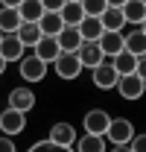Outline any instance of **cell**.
I'll return each instance as SVG.
<instances>
[{"label":"cell","mask_w":146,"mask_h":152,"mask_svg":"<svg viewBox=\"0 0 146 152\" xmlns=\"http://www.w3.org/2000/svg\"><path fill=\"white\" fill-rule=\"evenodd\" d=\"M23 53H26V47L18 38V32H3V38H0V56L6 61H20Z\"/></svg>","instance_id":"9c48e42d"},{"label":"cell","mask_w":146,"mask_h":152,"mask_svg":"<svg viewBox=\"0 0 146 152\" xmlns=\"http://www.w3.org/2000/svg\"><path fill=\"white\" fill-rule=\"evenodd\" d=\"M131 134H134V123H131L128 117H111L108 129H105V140H108L111 146L126 149L128 140H131Z\"/></svg>","instance_id":"6da1fadb"},{"label":"cell","mask_w":146,"mask_h":152,"mask_svg":"<svg viewBox=\"0 0 146 152\" xmlns=\"http://www.w3.org/2000/svg\"><path fill=\"white\" fill-rule=\"evenodd\" d=\"M143 3H146V0H143Z\"/></svg>","instance_id":"8d00e7d4"},{"label":"cell","mask_w":146,"mask_h":152,"mask_svg":"<svg viewBox=\"0 0 146 152\" xmlns=\"http://www.w3.org/2000/svg\"><path fill=\"white\" fill-rule=\"evenodd\" d=\"M76 56H79V61H82V67H96L102 58H105V53H102V47H99V41H82L79 44V50H76Z\"/></svg>","instance_id":"8fae6325"},{"label":"cell","mask_w":146,"mask_h":152,"mask_svg":"<svg viewBox=\"0 0 146 152\" xmlns=\"http://www.w3.org/2000/svg\"><path fill=\"white\" fill-rule=\"evenodd\" d=\"M79 152H105V134H93V132H85L82 137H76L73 143Z\"/></svg>","instance_id":"ffe728a7"},{"label":"cell","mask_w":146,"mask_h":152,"mask_svg":"<svg viewBox=\"0 0 146 152\" xmlns=\"http://www.w3.org/2000/svg\"><path fill=\"white\" fill-rule=\"evenodd\" d=\"M0 38H3V32H0Z\"/></svg>","instance_id":"d590c367"},{"label":"cell","mask_w":146,"mask_h":152,"mask_svg":"<svg viewBox=\"0 0 146 152\" xmlns=\"http://www.w3.org/2000/svg\"><path fill=\"white\" fill-rule=\"evenodd\" d=\"M53 70L58 79H64V82H73V79H79V73L85 70L82 67V61L76 53H58V58L53 61Z\"/></svg>","instance_id":"277c9868"},{"label":"cell","mask_w":146,"mask_h":152,"mask_svg":"<svg viewBox=\"0 0 146 152\" xmlns=\"http://www.w3.org/2000/svg\"><path fill=\"white\" fill-rule=\"evenodd\" d=\"M38 29H41V35H58L64 29V20H61L58 12H47L44 9V15L38 18Z\"/></svg>","instance_id":"d6986e66"},{"label":"cell","mask_w":146,"mask_h":152,"mask_svg":"<svg viewBox=\"0 0 146 152\" xmlns=\"http://www.w3.org/2000/svg\"><path fill=\"white\" fill-rule=\"evenodd\" d=\"M79 35L85 38V41H96V38L102 35L105 29H102V20H99V15H85V18L79 20Z\"/></svg>","instance_id":"9a60e30c"},{"label":"cell","mask_w":146,"mask_h":152,"mask_svg":"<svg viewBox=\"0 0 146 152\" xmlns=\"http://www.w3.org/2000/svg\"><path fill=\"white\" fill-rule=\"evenodd\" d=\"M41 149H58V146H55L50 137H44V140H35V143L29 146V152H41Z\"/></svg>","instance_id":"f1b7e54d"},{"label":"cell","mask_w":146,"mask_h":152,"mask_svg":"<svg viewBox=\"0 0 146 152\" xmlns=\"http://www.w3.org/2000/svg\"><path fill=\"white\" fill-rule=\"evenodd\" d=\"M18 12H20L23 20H38L41 15H44V6H41V0H20Z\"/></svg>","instance_id":"d4e9b609"},{"label":"cell","mask_w":146,"mask_h":152,"mask_svg":"<svg viewBox=\"0 0 146 152\" xmlns=\"http://www.w3.org/2000/svg\"><path fill=\"white\" fill-rule=\"evenodd\" d=\"M55 41H58L61 53H76V50H79V44H82L85 38L79 35V29H76V26H64V29L55 35Z\"/></svg>","instance_id":"2e32d148"},{"label":"cell","mask_w":146,"mask_h":152,"mask_svg":"<svg viewBox=\"0 0 146 152\" xmlns=\"http://www.w3.org/2000/svg\"><path fill=\"white\" fill-rule=\"evenodd\" d=\"M111 64H114V70H117L120 76L134 73V67H137V56L128 53V50H120L117 56H111Z\"/></svg>","instance_id":"7402d4cb"},{"label":"cell","mask_w":146,"mask_h":152,"mask_svg":"<svg viewBox=\"0 0 146 152\" xmlns=\"http://www.w3.org/2000/svg\"><path fill=\"white\" fill-rule=\"evenodd\" d=\"M105 3H108V6H123L126 0H105Z\"/></svg>","instance_id":"836d02e7"},{"label":"cell","mask_w":146,"mask_h":152,"mask_svg":"<svg viewBox=\"0 0 146 152\" xmlns=\"http://www.w3.org/2000/svg\"><path fill=\"white\" fill-rule=\"evenodd\" d=\"M23 129H26V111H18V108L6 105V108L0 111V132H3V134H12V137H18Z\"/></svg>","instance_id":"5b68a950"},{"label":"cell","mask_w":146,"mask_h":152,"mask_svg":"<svg viewBox=\"0 0 146 152\" xmlns=\"http://www.w3.org/2000/svg\"><path fill=\"white\" fill-rule=\"evenodd\" d=\"M20 12L12 9V6H0V32H15L20 26Z\"/></svg>","instance_id":"cb8c5ba5"},{"label":"cell","mask_w":146,"mask_h":152,"mask_svg":"<svg viewBox=\"0 0 146 152\" xmlns=\"http://www.w3.org/2000/svg\"><path fill=\"white\" fill-rule=\"evenodd\" d=\"M108 123H111V114L105 108H91V111L82 117V129L85 132H93V134H105Z\"/></svg>","instance_id":"30bf717a"},{"label":"cell","mask_w":146,"mask_h":152,"mask_svg":"<svg viewBox=\"0 0 146 152\" xmlns=\"http://www.w3.org/2000/svg\"><path fill=\"white\" fill-rule=\"evenodd\" d=\"M41 6H44L47 12H58V9L64 6V0H41Z\"/></svg>","instance_id":"f546056e"},{"label":"cell","mask_w":146,"mask_h":152,"mask_svg":"<svg viewBox=\"0 0 146 152\" xmlns=\"http://www.w3.org/2000/svg\"><path fill=\"white\" fill-rule=\"evenodd\" d=\"M134 73L146 82V53H143V56H137V67H134Z\"/></svg>","instance_id":"4dcf8cb0"},{"label":"cell","mask_w":146,"mask_h":152,"mask_svg":"<svg viewBox=\"0 0 146 152\" xmlns=\"http://www.w3.org/2000/svg\"><path fill=\"white\" fill-rule=\"evenodd\" d=\"M99 41V47H102V53H105V58L117 56L120 50H123V32H114V29H105L102 35L96 38Z\"/></svg>","instance_id":"e0dca14e"},{"label":"cell","mask_w":146,"mask_h":152,"mask_svg":"<svg viewBox=\"0 0 146 152\" xmlns=\"http://www.w3.org/2000/svg\"><path fill=\"white\" fill-rule=\"evenodd\" d=\"M50 140H53L58 149H70L73 143H76V126L67 123V120H58L50 126V134H47Z\"/></svg>","instance_id":"52a82bcc"},{"label":"cell","mask_w":146,"mask_h":152,"mask_svg":"<svg viewBox=\"0 0 146 152\" xmlns=\"http://www.w3.org/2000/svg\"><path fill=\"white\" fill-rule=\"evenodd\" d=\"M9 105L12 108H18V111H32L35 108V91L29 88V85H18V88H12L9 91Z\"/></svg>","instance_id":"ba28073f"},{"label":"cell","mask_w":146,"mask_h":152,"mask_svg":"<svg viewBox=\"0 0 146 152\" xmlns=\"http://www.w3.org/2000/svg\"><path fill=\"white\" fill-rule=\"evenodd\" d=\"M117 79H120V73L114 70L111 58H102L96 67H91V82H93V88H99V91H114Z\"/></svg>","instance_id":"3957f363"},{"label":"cell","mask_w":146,"mask_h":152,"mask_svg":"<svg viewBox=\"0 0 146 152\" xmlns=\"http://www.w3.org/2000/svg\"><path fill=\"white\" fill-rule=\"evenodd\" d=\"M126 149H131V152H146V132H143V134H137V132H134Z\"/></svg>","instance_id":"4316f807"},{"label":"cell","mask_w":146,"mask_h":152,"mask_svg":"<svg viewBox=\"0 0 146 152\" xmlns=\"http://www.w3.org/2000/svg\"><path fill=\"white\" fill-rule=\"evenodd\" d=\"M58 15L64 20V26H79V20L85 18V9L79 0H64V6L58 9Z\"/></svg>","instance_id":"ac0fdd59"},{"label":"cell","mask_w":146,"mask_h":152,"mask_svg":"<svg viewBox=\"0 0 146 152\" xmlns=\"http://www.w3.org/2000/svg\"><path fill=\"white\" fill-rule=\"evenodd\" d=\"M123 50L134 53V56H143V53H146V32L140 29V26L123 32Z\"/></svg>","instance_id":"4fadbf2b"},{"label":"cell","mask_w":146,"mask_h":152,"mask_svg":"<svg viewBox=\"0 0 146 152\" xmlns=\"http://www.w3.org/2000/svg\"><path fill=\"white\" fill-rule=\"evenodd\" d=\"M18 38L23 41V47H35V41L41 38V29H38V20H20V26L15 29Z\"/></svg>","instance_id":"603a6c76"},{"label":"cell","mask_w":146,"mask_h":152,"mask_svg":"<svg viewBox=\"0 0 146 152\" xmlns=\"http://www.w3.org/2000/svg\"><path fill=\"white\" fill-rule=\"evenodd\" d=\"M140 29H143V32H146V18H143V23H140Z\"/></svg>","instance_id":"e575fe53"},{"label":"cell","mask_w":146,"mask_h":152,"mask_svg":"<svg viewBox=\"0 0 146 152\" xmlns=\"http://www.w3.org/2000/svg\"><path fill=\"white\" fill-rule=\"evenodd\" d=\"M114 91L123 96V99H140V96L146 94V82H143L137 73H126V76H120V79H117Z\"/></svg>","instance_id":"8992f818"},{"label":"cell","mask_w":146,"mask_h":152,"mask_svg":"<svg viewBox=\"0 0 146 152\" xmlns=\"http://www.w3.org/2000/svg\"><path fill=\"white\" fill-rule=\"evenodd\" d=\"M102 20V29H114V32H123L126 29V15L120 6H105V12L99 15Z\"/></svg>","instance_id":"5bb4252c"},{"label":"cell","mask_w":146,"mask_h":152,"mask_svg":"<svg viewBox=\"0 0 146 152\" xmlns=\"http://www.w3.org/2000/svg\"><path fill=\"white\" fill-rule=\"evenodd\" d=\"M32 53H35L38 58H44L47 64H53L55 58H58V53H61V47H58L55 35H41L35 41V47H32Z\"/></svg>","instance_id":"7c38bea8"},{"label":"cell","mask_w":146,"mask_h":152,"mask_svg":"<svg viewBox=\"0 0 146 152\" xmlns=\"http://www.w3.org/2000/svg\"><path fill=\"white\" fill-rule=\"evenodd\" d=\"M123 15H126V23H131V26H140L146 18V3L143 0H126L123 6Z\"/></svg>","instance_id":"44dd1931"},{"label":"cell","mask_w":146,"mask_h":152,"mask_svg":"<svg viewBox=\"0 0 146 152\" xmlns=\"http://www.w3.org/2000/svg\"><path fill=\"white\" fill-rule=\"evenodd\" d=\"M6 67H9V61H6V58H3V56H0V76H3V73H6Z\"/></svg>","instance_id":"d6a6232c"},{"label":"cell","mask_w":146,"mask_h":152,"mask_svg":"<svg viewBox=\"0 0 146 152\" xmlns=\"http://www.w3.org/2000/svg\"><path fill=\"white\" fill-rule=\"evenodd\" d=\"M0 6H12V9H18L20 0H0Z\"/></svg>","instance_id":"1f68e13d"},{"label":"cell","mask_w":146,"mask_h":152,"mask_svg":"<svg viewBox=\"0 0 146 152\" xmlns=\"http://www.w3.org/2000/svg\"><path fill=\"white\" fill-rule=\"evenodd\" d=\"M47 67H50V64H47L44 58H38L35 53H32V56L23 53L20 61H18V73H20L23 82H41V79L47 76Z\"/></svg>","instance_id":"7a4b0ae2"},{"label":"cell","mask_w":146,"mask_h":152,"mask_svg":"<svg viewBox=\"0 0 146 152\" xmlns=\"http://www.w3.org/2000/svg\"><path fill=\"white\" fill-rule=\"evenodd\" d=\"M0 152H15V137L0 132Z\"/></svg>","instance_id":"83f0119b"},{"label":"cell","mask_w":146,"mask_h":152,"mask_svg":"<svg viewBox=\"0 0 146 152\" xmlns=\"http://www.w3.org/2000/svg\"><path fill=\"white\" fill-rule=\"evenodd\" d=\"M82 3V9H85V15H102L105 12V0H79Z\"/></svg>","instance_id":"484cf974"}]
</instances>
